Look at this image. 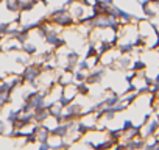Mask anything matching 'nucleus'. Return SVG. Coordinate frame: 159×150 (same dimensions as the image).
I'll list each match as a JSON object with an SVG mask.
<instances>
[{
    "label": "nucleus",
    "mask_w": 159,
    "mask_h": 150,
    "mask_svg": "<svg viewBox=\"0 0 159 150\" xmlns=\"http://www.w3.org/2000/svg\"><path fill=\"white\" fill-rule=\"evenodd\" d=\"M3 5H5L8 13H13L16 16L20 13V2L19 0H3Z\"/></svg>",
    "instance_id": "1"
},
{
    "label": "nucleus",
    "mask_w": 159,
    "mask_h": 150,
    "mask_svg": "<svg viewBox=\"0 0 159 150\" xmlns=\"http://www.w3.org/2000/svg\"><path fill=\"white\" fill-rule=\"evenodd\" d=\"M2 3H3V0H0V5H2Z\"/></svg>",
    "instance_id": "2"
}]
</instances>
